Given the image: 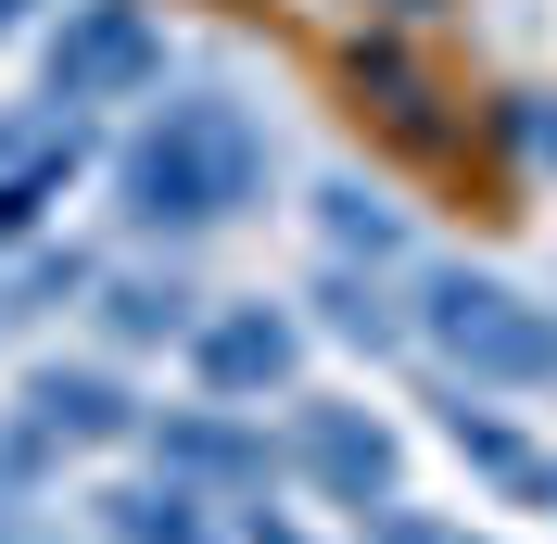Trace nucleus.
I'll return each mask as SVG.
<instances>
[{
	"label": "nucleus",
	"instance_id": "obj_1",
	"mask_svg": "<svg viewBox=\"0 0 557 544\" xmlns=\"http://www.w3.org/2000/svg\"><path fill=\"white\" fill-rule=\"evenodd\" d=\"M267 177H278L267 114L228 102V89H177V102H152L114 139V228L127 240H203V228L267 203Z\"/></svg>",
	"mask_w": 557,
	"mask_h": 544
},
{
	"label": "nucleus",
	"instance_id": "obj_2",
	"mask_svg": "<svg viewBox=\"0 0 557 544\" xmlns=\"http://www.w3.org/2000/svg\"><path fill=\"white\" fill-rule=\"evenodd\" d=\"M406 342H431V368L456 393H557V305H532L494 267H418Z\"/></svg>",
	"mask_w": 557,
	"mask_h": 544
},
{
	"label": "nucleus",
	"instance_id": "obj_3",
	"mask_svg": "<svg viewBox=\"0 0 557 544\" xmlns=\"http://www.w3.org/2000/svg\"><path fill=\"white\" fill-rule=\"evenodd\" d=\"M152 89H165V26L139 0H64L38 26V102H51V127H89L114 102H152Z\"/></svg>",
	"mask_w": 557,
	"mask_h": 544
},
{
	"label": "nucleus",
	"instance_id": "obj_4",
	"mask_svg": "<svg viewBox=\"0 0 557 544\" xmlns=\"http://www.w3.org/2000/svg\"><path fill=\"white\" fill-rule=\"evenodd\" d=\"M278 469L305 481L317 507H406V443H393L381 406H343V393H292V418H278Z\"/></svg>",
	"mask_w": 557,
	"mask_h": 544
},
{
	"label": "nucleus",
	"instance_id": "obj_5",
	"mask_svg": "<svg viewBox=\"0 0 557 544\" xmlns=\"http://www.w3.org/2000/svg\"><path fill=\"white\" fill-rule=\"evenodd\" d=\"M177 355H190V380H203V406H242V418L305 393V317L267 305V292H228V305H203Z\"/></svg>",
	"mask_w": 557,
	"mask_h": 544
},
{
	"label": "nucleus",
	"instance_id": "obj_6",
	"mask_svg": "<svg viewBox=\"0 0 557 544\" xmlns=\"http://www.w3.org/2000/svg\"><path fill=\"white\" fill-rule=\"evenodd\" d=\"M139 456H152V481L203 494V507H253L278 481V443L253 431L242 406H152L139 418Z\"/></svg>",
	"mask_w": 557,
	"mask_h": 544
},
{
	"label": "nucleus",
	"instance_id": "obj_7",
	"mask_svg": "<svg viewBox=\"0 0 557 544\" xmlns=\"http://www.w3.org/2000/svg\"><path fill=\"white\" fill-rule=\"evenodd\" d=\"M13 418H26L51 456H127L152 406L127 393V368H114V355H38V368L13 380Z\"/></svg>",
	"mask_w": 557,
	"mask_h": 544
},
{
	"label": "nucleus",
	"instance_id": "obj_8",
	"mask_svg": "<svg viewBox=\"0 0 557 544\" xmlns=\"http://www.w3.org/2000/svg\"><path fill=\"white\" fill-rule=\"evenodd\" d=\"M190 317H203V292L177 267H114L102 254V279H89V330H102V355H165V342H190Z\"/></svg>",
	"mask_w": 557,
	"mask_h": 544
},
{
	"label": "nucleus",
	"instance_id": "obj_9",
	"mask_svg": "<svg viewBox=\"0 0 557 544\" xmlns=\"http://www.w3.org/2000/svg\"><path fill=\"white\" fill-rule=\"evenodd\" d=\"M305 330H330V342H355V355H393L406 342V292H393L381 267H343V254H317L305 267Z\"/></svg>",
	"mask_w": 557,
	"mask_h": 544
},
{
	"label": "nucleus",
	"instance_id": "obj_10",
	"mask_svg": "<svg viewBox=\"0 0 557 544\" xmlns=\"http://www.w3.org/2000/svg\"><path fill=\"white\" fill-rule=\"evenodd\" d=\"M305 203H317V240H330V254H343V267H406V203H393V190H381V177H355V165H330V177H317V190H305Z\"/></svg>",
	"mask_w": 557,
	"mask_h": 544
},
{
	"label": "nucleus",
	"instance_id": "obj_11",
	"mask_svg": "<svg viewBox=\"0 0 557 544\" xmlns=\"http://www.w3.org/2000/svg\"><path fill=\"white\" fill-rule=\"evenodd\" d=\"M89 177V127H38L13 165H0V240H38L64 215V190Z\"/></svg>",
	"mask_w": 557,
	"mask_h": 544
},
{
	"label": "nucleus",
	"instance_id": "obj_12",
	"mask_svg": "<svg viewBox=\"0 0 557 544\" xmlns=\"http://www.w3.org/2000/svg\"><path fill=\"white\" fill-rule=\"evenodd\" d=\"M89 532L102 544H228L215 507L177 494V481H114V494H89Z\"/></svg>",
	"mask_w": 557,
	"mask_h": 544
},
{
	"label": "nucleus",
	"instance_id": "obj_13",
	"mask_svg": "<svg viewBox=\"0 0 557 544\" xmlns=\"http://www.w3.org/2000/svg\"><path fill=\"white\" fill-rule=\"evenodd\" d=\"M51 481H64V456L0 406V544H38V494H51Z\"/></svg>",
	"mask_w": 557,
	"mask_h": 544
},
{
	"label": "nucleus",
	"instance_id": "obj_14",
	"mask_svg": "<svg viewBox=\"0 0 557 544\" xmlns=\"http://www.w3.org/2000/svg\"><path fill=\"white\" fill-rule=\"evenodd\" d=\"M228 544H330V532H305L292 507H267V494H253V507H228Z\"/></svg>",
	"mask_w": 557,
	"mask_h": 544
},
{
	"label": "nucleus",
	"instance_id": "obj_15",
	"mask_svg": "<svg viewBox=\"0 0 557 544\" xmlns=\"http://www.w3.org/2000/svg\"><path fill=\"white\" fill-rule=\"evenodd\" d=\"M355 532H368V544H456V532H444V519H431V507H368V519H355Z\"/></svg>",
	"mask_w": 557,
	"mask_h": 544
},
{
	"label": "nucleus",
	"instance_id": "obj_16",
	"mask_svg": "<svg viewBox=\"0 0 557 544\" xmlns=\"http://www.w3.org/2000/svg\"><path fill=\"white\" fill-rule=\"evenodd\" d=\"M51 26V0H0V51H13V38H38Z\"/></svg>",
	"mask_w": 557,
	"mask_h": 544
},
{
	"label": "nucleus",
	"instance_id": "obj_17",
	"mask_svg": "<svg viewBox=\"0 0 557 544\" xmlns=\"http://www.w3.org/2000/svg\"><path fill=\"white\" fill-rule=\"evenodd\" d=\"M532 152H557V114H532Z\"/></svg>",
	"mask_w": 557,
	"mask_h": 544
},
{
	"label": "nucleus",
	"instance_id": "obj_18",
	"mask_svg": "<svg viewBox=\"0 0 557 544\" xmlns=\"http://www.w3.org/2000/svg\"><path fill=\"white\" fill-rule=\"evenodd\" d=\"M456 544H469V532H456Z\"/></svg>",
	"mask_w": 557,
	"mask_h": 544
}]
</instances>
